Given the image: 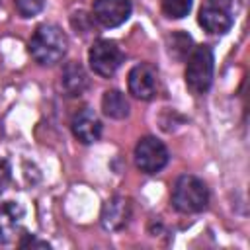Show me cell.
<instances>
[{"instance_id": "cell-7", "label": "cell", "mask_w": 250, "mask_h": 250, "mask_svg": "<svg viewBox=\"0 0 250 250\" xmlns=\"http://www.w3.org/2000/svg\"><path fill=\"white\" fill-rule=\"evenodd\" d=\"M127 86H129V92L137 100H152L158 90V74L154 66H150L148 62L135 64L129 70Z\"/></svg>"}, {"instance_id": "cell-15", "label": "cell", "mask_w": 250, "mask_h": 250, "mask_svg": "<svg viewBox=\"0 0 250 250\" xmlns=\"http://www.w3.org/2000/svg\"><path fill=\"white\" fill-rule=\"evenodd\" d=\"M45 6V0H14V8L21 18L37 16Z\"/></svg>"}, {"instance_id": "cell-12", "label": "cell", "mask_w": 250, "mask_h": 250, "mask_svg": "<svg viewBox=\"0 0 250 250\" xmlns=\"http://www.w3.org/2000/svg\"><path fill=\"white\" fill-rule=\"evenodd\" d=\"M102 111L111 119H125L129 115V102L119 90H105L102 96Z\"/></svg>"}, {"instance_id": "cell-13", "label": "cell", "mask_w": 250, "mask_h": 250, "mask_svg": "<svg viewBox=\"0 0 250 250\" xmlns=\"http://www.w3.org/2000/svg\"><path fill=\"white\" fill-rule=\"evenodd\" d=\"M168 55L176 61H184L189 57V53L193 51V41L188 33L184 31H174L172 35H168Z\"/></svg>"}, {"instance_id": "cell-19", "label": "cell", "mask_w": 250, "mask_h": 250, "mask_svg": "<svg viewBox=\"0 0 250 250\" xmlns=\"http://www.w3.org/2000/svg\"><path fill=\"white\" fill-rule=\"evenodd\" d=\"M12 238V229L6 223H0V244H6Z\"/></svg>"}, {"instance_id": "cell-8", "label": "cell", "mask_w": 250, "mask_h": 250, "mask_svg": "<svg viewBox=\"0 0 250 250\" xmlns=\"http://www.w3.org/2000/svg\"><path fill=\"white\" fill-rule=\"evenodd\" d=\"M92 16L104 27H117L129 20L131 2L129 0H94Z\"/></svg>"}, {"instance_id": "cell-1", "label": "cell", "mask_w": 250, "mask_h": 250, "mask_svg": "<svg viewBox=\"0 0 250 250\" xmlns=\"http://www.w3.org/2000/svg\"><path fill=\"white\" fill-rule=\"evenodd\" d=\"M68 39L64 31L55 23H41L29 39V55L43 66L57 64L66 55Z\"/></svg>"}, {"instance_id": "cell-3", "label": "cell", "mask_w": 250, "mask_h": 250, "mask_svg": "<svg viewBox=\"0 0 250 250\" xmlns=\"http://www.w3.org/2000/svg\"><path fill=\"white\" fill-rule=\"evenodd\" d=\"M213 70H215V59L209 45L195 47L186 64V84L193 94H205L211 88L213 82Z\"/></svg>"}, {"instance_id": "cell-6", "label": "cell", "mask_w": 250, "mask_h": 250, "mask_svg": "<svg viewBox=\"0 0 250 250\" xmlns=\"http://www.w3.org/2000/svg\"><path fill=\"white\" fill-rule=\"evenodd\" d=\"M168 148L156 137H141L135 145V164L145 174H156L168 164Z\"/></svg>"}, {"instance_id": "cell-18", "label": "cell", "mask_w": 250, "mask_h": 250, "mask_svg": "<svg viewBox=\"0 0 250 250\" xmlns=\"http://www.w3.org/2000/svg\"><path fill=\"white\" fill-rule=\"evenodd\" d=\"M8 182H10V164L4 158H0V193L4 191Z\"/></svg>"}, {"instance_id": "cell-10", "label": "cell", "mask_w": 250, "mask_h": 250, "mask_svg": "<svg viewBox=\"0 0 250 250\" xmlns=\"http://www.w3.org/2000/svg\"><path fill=\"white\" fill-rule=\"evenodd\" d=\"M131 219V203L129 199L115 195L109 197L104 207H102V215H100V223L105 230H121Z\"/></svg>"}, {"instance_id": "cell-17", "label": "cell", "mask_w": 250, "mask_h": 250, "mask_svg": "<svg viewBox=\"0 0 250 250\" xmlns=\"http://www.w3.org/2000/svg\"><path fill=\"white\" fill-rule=\"evenodd\" d=\"M18 246L20 248H49L47 242H43V240H39V238H35L31 234H23V238L18 242Z\"/></svg>"}, {"instance_id": "cell-2", "label": "cell", "mask_w": 250, "mask_h": 250, "mask_svg": "<svg viewBox=\"0 0 250 250\" xmlns=\"http://www.w3.org/2000/svg\"><path fill=\"white\" fill-rule=\"evenodd\" d=\"M170 199L180 213H199L209 203V189L197 176L184 174L176 180Z\"/></svg>"}, {"instance_id": "cell-14", "label": "cell", "mask_w": 250, "mask_h": 250, "mask_svg": "<svg viewBox=\"0 0 250 250\" xmlns=\"http://www.w3.org/2000/svg\"><path fill=\"white\" fill-rule=\"evenodd\" d=\"M162 12L172 18V20H180L184 16L189 14L191 10V0H160Z\"/></svg>"}, {"instance_id": "cell-9", "label": "cell", "mask_w": 250, "mask_h": 250, "mask_svg": "<svg viewBox=\"0 0 250 250\" xmlns=\"http://www.w3.org/2000/svg\"><path fill=\"white\" fill-rule=\"evenodd\" d=\"M70 129H72V135L76 137V141H80L82 145H92L102 135V121L94 109L82 107L74 113V117L70 121Z\"/></svg>"}, {"instance_id": "cell-11", "label": "cell", "mask_w": 250, "mask_h": 250, "mask_svg": "<svg viewBox=\"0 0 250 250\" xmlns=\"http://www.w3.org/2000/svg\"><path fill=\"white\" fill-rule=\"evenodd\" d=\"M61 86L64 90L66 96H82L84 90L88 88V76L84 72V68L78 62H68L62 68V76H61Z\"/></svg>"}, {"instance_id": "cell-4", "label": "cell", "mask_w": 250, "mask_h": 250, "mask_svg": "<svg viewBox=\"0 0 250 250\" xmlns=\"http://www.w3.org/2000/svg\"><path fill=\"white\" fill-rule=\"evenodd\" d=\"M88 62H90V68L98 76L109 78L121 66L123 51L111 39H98V41L92 43V47L88 51Z\"/></svg>"}, {"instance_id": "cell-16", "label": "cell", "mask_w": 250, "mask_h": 250, "mask_svg": "<svg viewBox=\"0 0 250 250\" xmlns=\"http://www.w3.org/2000/svg\"><path fill=\"white\" fill-rule=\"evenodd\" d=\"M21 215H23V209L18 203H14V201H4L0 205V223L14 225V223H18V219Z\"/></svg>"}, {"instance_id": "cell-5", "label": "cell", "mask_w": 250, "mask_h": 250, "mask_svg": "<svg viewBox=\"0 0 250 250\" xmlns=\"http://www.w3.org/2000/svg\"><path fill=\"white\" fill-rule=\"evenodd\" d=\"M197 21L209 33H227L234 23L232 0H205L199 8Z\"/></svg>"}]
</instances>
